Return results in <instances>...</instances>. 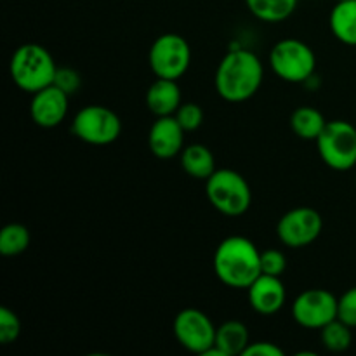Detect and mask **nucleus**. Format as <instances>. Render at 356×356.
<instances>
[{
    "label": "nucleus",
    "instance_id": "f257e3e1",
    "mask_svg": "<svg viewBox=\"0 0 356 356\" xmlns=\"http://www.w3.org/2000/svg\"><path fill=\"white\" fill-rule=\"evenodd\" d=\"M264 80L259 56L247 49L229 51L218 65L214 76L216 92L228 103H243L257 94Z\"/></svg>",
    "mask_w": 356,
    "mask_h": 356
},
{
    "label": "nucleus",
    "instance_id": "f03ea898",
    "mask_svg": "<svg viewBox=\"0 0 356 356\" xmlns=\"http://www.w3.org/2000/svg\"><path fill=\"white\" fill-rule=\"evenodd\" d=\"M214 273L232 289H249L261 275V252L247 236L233 235L222 240L214 252Z\"/></svg>",
    "mask_w": 356,
    "mask_h": 356
},
{
    "label": "nucleus",
    "instance_id": "7ed1b4c3",
    "mask_svg": "<svg viewBox=\"0 0 356 356\" xmlns=\"http://www.w3.org/2000/svg\"><path fill=\"white\" fill-rule=\"evenodd\" d=\"M58 72L51 52L40 44H23L14 51L9 63V73L13 82L21 90L35 94L54 82Z\"/></svg>",
    "mask_w": 356,
    "mask_h": 356
},
{
    "label": "nucleus",
    "instance_id": "20e7f679",
    "mask_svg": "<svg viewBox=\"0 0 356 356\" xmlns=\"http://www.w3.org/2000/svg\"><path fill=\"white\" fill-rule=\"evenodd\" d=\"M205 195L212 207L228 218L243 216L252 204L250 184L233 169H216L205 181Z\"/></svg>",
    "mask_w": 356,
    "mask_h": 356
},
{
    "label": "nucleus",
    "instance_id": "39448f33",
    "mask_svg": "<svg viewBox=\"0 0 356 356\" xmlns=\"http://www.w3.org/2000/svg\"><path fill=\"white\" fill-rule=\"evenodd\" d=\"M270 66L284 82L306 83L315 75L316 56L306 42L284 38L271 47Z\"/></svg>",
    "mask_w": 356,
    "mask_h": 356
},
{
    "label": "nucleus",
    "instance_id": "423d86ee",
    "mask_svg": "<svg viewBox=\"0 0 356 356\" xmlns=\"http://www.w3.org/2000/svg\"><path fill=\"white\" fill-rule=\"evenodd\" d=\"M320 159L332 170L356 167V127L348 120H330L316 139Z\"/></svg>",
    "mask_w": 356,
    "mask_h": 356
},
{
    "label": "nucleus",
    "instance_id": "0eeeda50",
    "mask_svg": "<svg viewBox=\"0 0 356 356\" xmlns=\"http://www.w3.org/2000/svg\"><path fill=\"white\" fill-rule=\"evenodd\" d=\"M75 138L87 145L106 146L118 139L122 132L120 117L103 104H89L76 111L72 122Z\"/></svg>",
    "mask_w": 356,
    "mask_h": 356
},
{
    "label": "nucleus",
    "instance_id": "6e6552de",
    "mask_svg": "<svg viewBox=\"0 0 356 356\" xmlns=\"http://www.w3.org/2000/svg\"><path fill=\"white\" fill-rule=\"evenodd\" d=\"M191 63V49L186 38L177 33H163L152 44L148 65L156 79L179 80Z\"/></svg>",
    "mask_w": 356,
    "mask_h": 356
},
{
    "label": "nucleus",
    "instance_id": "1a4fd4ad",
    "mask_svg": "<svg viewBox=\"0 0 356 356\" xmlns=\"http://www.w3.org/2000/svg\"><path fill=\"white\" fill-rule=\"evenodd\" d=\"M177 343L190 353L204 356L216 344V332L212 320L197 308L181 309L172 323Z\"/></svg>",
    "mask_w": 356,
    "mask_h": 356
},
{
    "label": "nucleus",
    "instance_id": "9d476101",
    "mask_svg": "<svg viewBox=\"0 0 356 356\" xmlns=\"http://www.w3.org/2000/svg\"><path fill=\"white\" fill-rule=\"evenodd\" d=\"M323 229V218L313 207H296L285 212L277 225V236L289 249H305L316 242Z\"/></svg>",
    "mask_w": 356,
    "mask_h": 356
},
{
    "label": "nucleus",
    "instance_id": "9b49d317",
    "mask_svg": "<svg viewBox=\"0 0 356 356\" xmlns=\"http://www.w3.org/2000/svg\"><path fill=\"white\" fill-rule=\"evenodd\" d=\"M339 298L325 289H308L292 302V316L305 329L320 330L337 318Z\"/></svg>",
    "mask_w": 356,
    "mask_h": 356
},
{
    "label": "nucleus",
    "instance_id": "f8f14e48",
    "mask_svg": "<svg viewBox=\"0 0 356 356\" xmlns=\"http://www.w3.org/2000/svg\"><path fill=\"white\" fill-rule=\"evenodd\" d=\"M70 96L51 83L38 92L31 94L30 117L38 127L52 129L63 124L68 115Z\"/></svg>",
    "mask_w": 356,
    "mask_h": 356
},
{
    "label": "nucleus",
    "instance_id": "ddd939ff",
    "mask_svg": "<svg viewBox=\"0 0 356 356\" xmlns=\"http://www.w3.org/2000/svg\"><path fill=\"white\" fill-rule=\"evenodd\" d=\"M148 148L156 159L169 160L179 155L184 148V129L174 115L156 117L148 132Z\"/></svg>",
    "mask_w": 356,
    "mask_h": 356
},
{
    "label": "nucleus",
    "instance_id": "4468645a",
    "mask_svg": "<svg viewBox=\"0 0 356 356\" xmlns=\"http://www.w3.org/2000/svg\"><path fill=\"white\" fill-rule=\"evenodd\" d=\"M249 305L263 316L277 315L287 301V291L280 277L261 273L252 285L247 289Z\"/></svg>",
    "mask_w": 356,
    "mask_h": 356
},
{
    "label": "nucleus",
    "instance_id": "2eb2a0df",
    "mask_svg": "<svg viewBox=\"0 0 356 356\" xmlns=\"http://www.w3.org/2000/svg\"><path fill=\"white\" fill-rule=\"evenodd\" d=\"M183 104L177 80L156 79L146 90V108L155 117H169Z\"/></svg>",
    "mask_w": 356,
    "mask_h": 356
},
{
    "label": "nucleus",
    "instance_id": "dca6fc26",
    "mask_svg": "<svg viewBox=\"0 0 356 356\" xmlns=\"http://www.w3.org/2000/svg\"><path fill=\"white\" fill-rule=\"evenodd\" d=\"M181 167L193 179L207 181L216 172V160L207 146L195 143L181 152Z\"/></svg>",
    "mask_w": 356,
    "mask_h": 356
},
{
    "label": "nucleus",
    "instance_id": "f3484780",
    "mask_svg": "<svg viewBox=\"0 0 356 356\" xmlns=\"http://www.w3.org/2000/svg\"><path fill=\"white\" fill-rule=\"evenodd\" d=\"M250 344V334L245 323L238 320H228L218 327L216 346L225 356H243V351Z\"/></svg>",
    "mask_w": 356,
    "mask_h": 356
},
{
    "label": "nucleus",
    "instance_id": "a211bd4d",
    "mask_svg": "<svg viewBox=\"0 0 356 356\" xmlns=\"http://www.w3.org/2000/svg\"><path fill=\"white\" fill-rule=\"evenodd\" d=\"M334 37L346 45H356V0H341L329 17Z\"/></svg>",
    "mask_w": 356,
    "mask_h": 356
},
{
    "label": "nucleus",
    "instance_id": "6ab92c4d",
    "mask_svg": "<svg viewBox=\"0 0 356 356\" xmlns=\"http://www.w3.org/2000/svg\"><path fill=\"white\" fill-rule=\"evenodd\" d=\"M291 129L305 141H316L325 129L327 120L320 110L313 106H299L291 115Z\"/></svg>",
    "mask_w": 356,
    "mask_h": 356
},
{
    "label": "nucleus",
    "instance_id": "aec40b11",
    "mask_svg": "<svg viewBox=\"0 0 356 356\" xmlns=\"http://www.w3.org/2000/svg\"><path fill=\"white\" fill-rule=\"evenodd\" d=\"M299 0H245V6L254 17L264 23H280L291 17Z\"/></svg>",
    "mask_w": 356,
    "mask_h": 356
},
{
    "label": "nucleus",
    "instance_id": "412c9836",
    "mask_svg": "<svg viewBox=\"0 0 356 356\" xmlns=\"http://www.w3.org/2000/svg\"><path fill=\"white\" fill-rule=\"evenodd\" d=\"M30 229L19 222H10L0 232V254L2 256H19L30 247Z\"/></svg>",
    "mask_w": 356,
    "mask_h": 356
},
{
    "label": "nucleus",
    "instance_id": "4be33fe9",
    "mask_svg": "<svg viewBox=\"0 0 356 356\" xmlns=\"http://www.w3.org/2000/svg\"><path fill=\"white\" fill-rule=\"evenodd\" d=\"M320 337H322V344L325 346V350L332 351V353H343L351 346V341H353L351 327L339 318L332 320L323 329H320Z\"/></svg>",
    "mask_w": 356,
    "mask_h": 356
},
{
    "label": "nucleus",
    "instance_id": "5701e85b",
    "mask_svg": "<svg viewBox=\"0 0 356 356\" xmlns=\"http://www.w3.org/2000/svg\"><path fill=\"white\" fill-rule=\"evenodd\" d=\"M174 117L179 122L181 127L184 129V132L197 131L204 124V110L197 103H183L177 108Z\"/></svg>",
    "mask_w": 356,
    "mask_h": 356
},
{
    "label": "nucleus",
    "instance_id": "b1692460",
    "mask_svg": "<svg viewBox=\"0 0 356 356\" xmlns=\"http://www.w3.org/2000/svg\"><path fill=\"white\" fill-rule=\"evenodd\" d=\"M21 334V322L16 313L9 308H0V343H16Z\"/></svg>",
    "mask_w": 356,
    "mask_h": 356
},
{
    "label": "nucleus",
    "instance_id": "393cba45",
    "mask_svg": "<svg viewBox=\"0 0 356 356\" xmlns=\"http://www.w3.org/2000/svg\"><path fill=\"white\" fill-rule=\"evenodd\" d=\"M285 270H287V259L282 250L268 249L261 252V273L282 277Z\"/></svg>",
    "mask_w": 356,
    "mask_h": 356
},
{
    "label": "nucleus",
    "instance_id": "a878e982",
    "mask_svg": "<svg viewBox=\"0 0 356 356\" xmlns=\"http://www.w3.org/2000/svg\"><path fill=\"white\" fill-rule=\"evenodd\" d=\"M52 83L68 96H73L82 86V76L76 70L68 68V66H58V72H56Z\"/></svg>",
    "mask_w": 356,
    "mask_h": 356
},
{
    "label": "nucleus",
    "instance_id": "bb28decb",
    "mask_svg": "<svg viewBox=\"0 0 356 356\" xmlns=\"http://www.w3.org/2000/svg\"><path fill=\"white\" fill-rule=\"evenodd\" d=\"M337 318L343 320L351 329H356V287L344 292L337 301Z\"/></svg>",
    "mask_w": 356,
    "mask_h": 356
},
{
    "label": "nucleus",
    "instance_id": "cd10ccee",
    "mask_svg": "<svg viewBox=\"0 0 356 356\" xmlns=\"http://www.w3.org/2000/svg\"><path fill=\"white\" fill-rule=\"evenodd\" d=\"M284 350L278 344L270 343V341H257L250 343L247 350L243 351V356H284Z\"/></svg>",
    "mask_w": 356,
    "mask_h": 356
},
{
    "label": "nucleus",
    "instance_id": "c85d7f7f",
    "mask_svg": "<svg viewBox=\"0 0 356 356\" xmlns=\"http://www.w3.org/2000/svg\"><path fill=\"white\" fill-rule=\"evenodd\" d=\"M337 2H341V0H337Z\"/></svg>",
    "mask_w": 356,
    "mask_h": 356
},
{
    "label": "nucleus",
    "instance_id": "c756f323",
    "mask_svg": "<svg viewBox=\"0 0 356 356\" xmlns=\"http://www.w3.org/2000/svg\"><path fill=\"white\" fill-rule=\"evenodd\" d=\"M355 183H356V179H355Z\"/></svg>",
    "mask_w": 356,
    "mask_h": 356
}]
</instances>
